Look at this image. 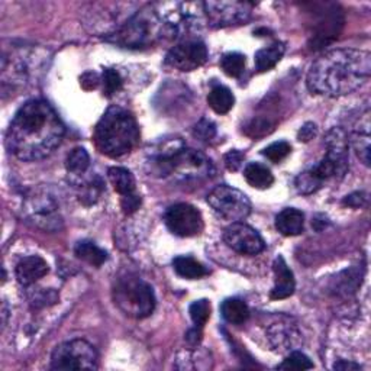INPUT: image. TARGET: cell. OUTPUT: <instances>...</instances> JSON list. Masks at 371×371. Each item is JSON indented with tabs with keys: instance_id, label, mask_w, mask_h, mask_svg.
Instances as JSON below:
<instances>
[{
	"instance_id": "cell-1",
	"label": "cell",
	"mask_w": 371,
	"mask_h": 371,
	"mask_svg": "<svg viewBox=\"0 0 371 371\" xmlns=\"http://www.w3.org/2000/svg\"><path fill=\"white\" fill-rule=\"evenodd\" d=\"M66 126L54 108L42 99L26 102L12 119L6 146L21 161H39L61 144Z\"/></svg>"
},
{
	"instance_id": "cell-2",
	"label": "cell",
	"mask_w": 371,
	"mask_h": 371,
	"mask_svg": "<svg viewBox=\"0 0 371 371\" xmlns=\"http://www.w3.org/2000/svg\"><path fill=\"white\" fill-rule=\"evenodd\" d=\"M371 56L355 49H337L320 56L306 76L308 88L319 96L340 98L360 88L370 78Z\"/></svg>"
},
{
	"instance_id": "cell-3",
	"label": "cell",
	"mask_w": 371,
	"mask_h": 371,
	"mask_svg": "<svg viewBox=\"0 0 371 371\" xmlns=\"http://www.w3.org/2000/svg\"><path fill=\"white\" fill-rule=\"evenodd\" d=\"M139 141V128L131 112L121 106H111L95 129L98 150L112 158L131 153Z\"/></svg>"
},
{
	"instance_id": "cell-4",
	"label": "cell",
	"mask_w": 371,
	"mask_h": 371,
	"mask_svg": "<svg viewBox=\"0 0 371 371\" xmlns=\"http://www.w3.org/2000/svg\"><path fill=\"white\" fill-rule=\"evenodd\" d=\"M153 171L160 177L196 178L210 174V161L199 151L186 148L181 144L167 146L163 153L153 158Z\"/></svg>"
},
{
	"instance_id": "cell-5",
	"label": "cell",
	"mask_w": 371,
	"mask_h": 371,
	"mask_svg": "<svg viewBox=\"0 0 371 371\" xmlns=\"http://www.w3.org/2000/svg\"><path fill=\"white\" fill-rule=\"evenodd\" d=\"M161 36H164V24L160 14L153 6H146L135 12L108 41L123 49L138 50L154 45Z\"/></svg>"
},
{
	"instance_id": "cell-6",
	"label": "cell",
	"mask_w": 371,
	"mask_h": 371,
	"mask_svg": "<svg viewBox=\"0 0 371 371\" xmlns=\"http://www.w3.org/2000/svg\"><path fill=\"white\" fill-rule=\"evenodd\" d=\"M115 305L129 317L144 319L156 309V295L153 288L132 274L119 277L113 288Z\"/></svg>"
},
{
	"instance_id": "cell-7",
	"label": "cell",
	"mask_w": 371,
	"mask_h": 371,
	"mask_svg": "<svg viewBox=\"0 0 371 371\" xmlns=\"http://www.w3.org/2000/svg\"><path fill=\"white\" fill-rule=\"evenodd\" d=\"M51 368L60 371L96 370L98 352L84 340H71L60 344L51 355Z\"/></svg>"
},
{
	"instance_id": "cell-8",
	"label": "cell",
	"mask_w": 371,
	"mask_h": 371,
	"mask_svg": "<svg viewBox=\"0 0 371 371\" xmlns=\"http://www.w3.org/2000/svg\"><path fill=\"white\" fill-rule=\"evenodd\" d=\"M208 203L219 218L232 223L244 220L251 212V202L247 195L226 184L218 186L209 193Z\"/></svg>"
},
{
	"instance_id": "cell-9",
	"label": "cell",
	"mask_w": 371,
	"mask_h": 371,
	"mask_svg": "<svg viewBox=\"0 0 371 371\" xmlns=\"http://www.w3.org/2000/svg\"><path fill=\"white\" fill-rule=\"evenodd\" d=\"M203 18V4H177L170 14L161 16L164 34L176 39L183 38V41H188L186 36H190L202 29Z\"/></svg>"
},
{
	"instance_id": "cell-10",
	"label": "cell",
	"mask_w": 371,
	"mask_h": 371,
	"mask_svg": "<svg viewBox=\"0 0 371 371\" xmlns=\"http://www.w3.org/2000/svg\"><path fill=\"white\" fill-rule=\"evenodd\" d=\"M250 2H205L203 12L212 28H226L247 22L253 14Z\"/></svg>"
},
{
	"instance_id": "cell-11",
	"label": "cell",
	"mask_w": 371,
	"mask_h": 371,
	"mask_svg": "<svg viewBox=\"0 0 371 371\" xmlns=\"http://www.w3.org/2000/svg\"><path fill=\"white\" fill-rule=\"evenodd\" d=\"M166 225L171 234L180 238L200 235L203 230L202 213L189 203H177L167 209Z\"/></svg>"
},
{
	"instance_id": "cell-12",
	"label": "cell",
	"mask_w": 371,
	"mask_h": 371,
	"mask_svg": "<svg viewBox=\"0 0 371 371\" xmlns=\"http://www.w3.org/2000/svg\"><path fill=\"white\" fill-rule=\"evenodd\" d=\"M25 210L28 213V219L34 222L36 226L54 230L60 228L61 219L57 213V202L54 198L45 190H34L25 203Z\"/></svg>"
},
{
	"instance_id": "cell-13",
	"label": "cell",
	"mask_w": 371,
	"mask_h": 371,
	"mask_svg": "<svg viewBox=\"0 0 371 371\" xmlns=\"http://www.w3.org/2000/svg\"><path fill=\"white\" fill-rule=\"evenodd\" d=\"M208 61V49L199 39L181 41L168 51L166 57V64L180 70L193 71L202 67Z\"/></svg>"
},
{
	"instance_id": "cell-14",
	"label": "cell",
	"mask_w": 371,
	"mask_h": 371,
	"mask_svg": "<svg viewBox=\"0 0 371 371\" xmlns=\"http://www.w3.org/2000/svg\"><path fill=\"white\" fill-rule=\"evenodd\" d=\"M225 244L243 255H257L265 250V243L258 232L247 223L234 222L223 232Z\"/></svg>"
},
{
	"instance_id": "cell-15",
	"label": "cell",
	"mask_w": 371,
	"mask_h": 371,
	"mask_svg": "<svg viewBox=\"0 0 371 371\" xmlns=\"http://www.w3.org/2000/svg\"><path fill=\"white\" fill-rule=\"evenodd\" d=\"M325 160H328L337 173L338 178H342L348 171V148L350 139L342 128H332L325 135Z\"/></svg>"
},
{
	"instance_id": "cell-16",
	"label": "cell",
	"mask_w": 371,
	"mask_h": 371,
	"mask_svg": "<svg viewBox=\"0 0 371 371\" xmlns=\"http://www.w3.org/2000/svg\"><path fill=\"white\" fill-rule=\"evenodd\" d=\"M267 340L274 351L290 352L302 344V334L296 323L290 319H285L271 325L267 330Z\"/></svg>"
},
{
	"instance_id": "cell-17",
	"label": "cell",
	"mask_w": 371,
	"mask_h": 371,
	"mask_svg": "<svg viewBox=\"0 0 371 371\" xmlns=\"http://www.w3.org/2000/svg\"><path fill=\"white\" fill-rule=\"evenodd\" d=\"M273 270L275 278H274V288L270 292V298L273 300H282L290 298L295 293L296 282L292 270L289 268V265L286 264L282 255H278L274 260Z\"/></svg>"
},
{
	"instance_id": "cell-18",
	"label": "cell",
	"mask_w": 371,
	"mask_h": 371,
	"mask_svg": "<svg viewBox=\"0 0 371 371\" xmlns=\"http://www.w3.org/2000/svg\"><path fill=\"white\" fill-rule=\"evenodd\" d=\"M50 268L46 261L39 255H29L22 258L16 265V278L22 286H31L39 278L49 274Z\"/></svg>"
},
{
	"instance_id": "cell-19",
	"label": "cell",
	"mask_w": 371,
	"mask_h": 371,
	"mask_svg": "<svg viewBox=\"0 0 371 371\" xmlns=\"http://www.w3.org/2000/svg\"><path fill=\"white\" fill-rule=\"evenodd\" d=\"M351 144L354 147V151L357 157L361 160V163L368 167L370 166V113L368 111L362 115L360 119V125L355 126Z\"/></svg>"
},
{
	"instance_id": "cell-20",
	"label": "cell",
	"mask_w": 371,
	"mask_h": 371,
	"mask_svg": "<svg viewBox=\"0 0 371 371\" xmlns=\"http://www.w3.org/2000/svg\"><path fill=\"white\" fill-rule=\"evenodd\" d=\"M275 228L285 237L300 235L305 229V215L295 208L283 209L275 218Z\"/></svg>"
},
{
	"instance_id": "cell-21",
	"label": "cell",
	"mask_w": 371,
	"mask_h": 371,
	"mask_svg": "<svg viewBox=\"0 0 371 371\" xmlns=\"http://www.w3.org/2000/svg\"><path fill=\"white\" fill-rule=\"evenodd\" d=\"M285 44L283 42H274L263 50H258L255 53V68L258 73H265L274 68L278 61H280L285 56Z\"/></svg>"
},
{
	"instance_id": "cell-22",
	"label": "cell",
	"mask_w": 371,
	"mask_h": 371,
	"mask_svg": "<svg viewBox=\"0 0 371 371\" xmlns=\"http://www.w3.org/2000/svg\"><path fill=\"white\" fill-rule=\"evenodd\" d=\"M173 267L180 277L188 278V280H198V278H202L209 274L208 268L193 257H176L173 260Z\"/></svg>"
},
{
	"instance_id": "cell-23",
	"label": "cell",
	"mask_w": 371,
	"mask_h": 371,
	"mask_svg": "<svg viewBox=\"0 0 371 371\" xmlns=\"http://www.w3.org/2000/svg\"><path fill=\"white\" fill-rule=\"evenodd\" d=\"M220 313L223 319L232 325H243L250 317V309L247 303L241 299L230 298L223 300L220 306Z\"/></svg>"
},
{
	"instance_id": "cell-24",
	"label": "cell",
	"mask_w": 371,
	"mask_h": 371,
	"mask_svg": "<svg viewBox=\"0 0 371 371\" xmlns=\"http://www.w3.org/2000/svg\"><path fill=\"white\" fill-rule=\"evenodd\" d=\"M208 103L209 106L219 115L228 113L232 108H234L235 98L232 95V91L225 86H215L208 95Z\"/></svg>"
},
{
	"instance_id": "cell-25",
	"label": "cell",
	"mask_w": 371,
	"mask_h": 371,
	"mask_svg": "<svg viewBox=\"0 0 371 371\" xmlns=\"http://www.w3.org/2000/svg\"><path fill=\"white\" fill-rule=\"evenodd\" d=\"M244 177L251 188L264 190L268 189L270 186L274 183V177L265 166L260 163H250L244 170Z\"/></svg>"
},
{
	"instance_id": "cell-26",
	"label": "cell",
	"mask_w": 371,
	"mask_h": 371,
	"mask_svg": "<svg viewBox=\"0 0 371 371\" xmlns=\"http://www.w3.org/2000/svg\"><path fill=\"white\" fill-rule=\"evenodd\" d=\"M108 177L113 189L121 196H128L135 193V178L132 173L123 167H112L108 171Z\"/></svg>"
},
{
	"instance_id": "cell-27",
	"label": "cell",
	"mask_w": 371,
	"mask_h": 371,
	"mask_svg": "<svg viewBox=\"0 0 371 371\" xmlns=\"http://www.w3.org/2000/svg\"><path fill=\"white\" fill-rule=\"evenodd\" d=\"M74 253L80 260L88 263L90 265H95V267H101L108 260L106 251L99 248L95 243H91V241L77 243Z\"/></svg>"
},
{
	"instance_id": "cell-28",
	"label": "cell",
	"mask_w": 371,
	"mask_h": 371,
	"mask_svg": "<svg viewBox=\"0 0 371 371\" xmlns=\"http://www.w3.org/2000/svg\"><path fill=\"white\" fill-rule=\"evenodd\" d=\"M323 183L325 181L316 174V171L312 167L296 177L295 186H296V190L300 195H312L322 188Z\"/></svg>"
},
{
	"instance_id": "cell-29",
	"label": "cell",
	"mask_w": 371,
	"mask_h": 371,
	"mask_svg": "<svg viewBox=\"0 0 371 371\" xmlns=\"http://www.w3.org/2000/svg\"><path fill=\"white\" fill-rule=\"evenodd\" d=\"M88 166H90L88 153L81 147L71 150L66 158V168L68 173H71L74 176L84 174L87 171Z\"/></svg>"
},
{
	"instance_id": "cell-30",
	"label": "cell",
	"mask_w": 371,
	"mask_h": 371,
	"mask_svg": "<svg viewBox=\"0 0 371 371\" xmlns=\"http://www.w3.org/2000/svg\"><path fill=\"white\" fill-rule=\"evenodd\" d=\"M245 56L240 53H228L220 60V67L229 77H240L245 70Z\"/></svg>"
},
{
	"instance_id": "cell-31",
	"label": "cell",
	"mask_w": 371,
	"mask_h": 371,
	"mask_svg": "<svg viewBox=\"0 0 371 371\" xmlns=\"http://www.w3.org/2000/svg\"><path fill=\"white\" fill-rule=\"evenodd\" d=\"M278 370H310L313 362L300 351H290V354L277 365Z\"/></svg>"
},
{
	"instance_id": "cell-32",
	"label": "cell",
	"mask_w": 371,
	"mask_h": 371,
	"mask_svg": "<svg viewBox=\"0 0 371 371\" xmlns=\"http://www.w3.org/2000/svg\"><path fill=\"white\" fill-rule=\"evenodd\" d=\"M189 313H190L193 323L196 325L198 328L202 330L210 317V303H209V300H206V299L196 300L195 303H192Z\"/></svg>"
},
{
	"instance_id": "cell-33",
	"label": "cell",
	"mask_w": 371,
	"mask_h": 371,
	"mask_svg": "<svg viewBox=\"0 0 371 371\" xmlns=\"http://www.w3.org/2000/svg\"><path fill=\"white\" fill-rule=\"evenodd\" d=\"M102 83H103V93L108 98L113 96L116 91H119L122 88V84H123L121 74L113 68H105L103 76H102Z\"/></svg>"
},
{
	"instance_id": "cell-34",
	"label": "cell",
	"mask_w": 371,
	"mask_h": 371,
	"mask_svg": "<svg viewBox=\"0 0 371 371\" xmlns=\"http://www.w3.org/2000/svg\"><path fill=\"white\" fill-rule=\"evenodd\" d=\"M290 151H292V147H290L289 143L278 141V143H274V144L268 146L263 151V156L267 157L273 163H280L282 160H285L290 154Z\"/></svg>"
},
{
	"instance_id": "cell-35",
	"label": "cell",
	"mask_w": 371,
	"mask_h": 371,
	"mask_svg": "<svg viewBox=\"0 0 371 371\" xmlns=\"http://www.w3.org/2000/svg\"><path fill=\"white\" fill-rule=\"evenodd\" d=\"M193 133H195L196 138L200 139V141L208 143L216 135V126H215V123L212 121L203 118V119H200L196 123V126L193 129Z\"/></svg>"
},
{
	"instance_id": "cell-36",
	"label": "cell",
	"mask_w": 371,
	"mask_h": 371,
	"mask_svg": "<svg viewBox=\"0 0 371 371\" xmlns=\"http://www.w3.org/2000/svg\"><path fill=\"white\" fill-rule=\"evenodd\" d=\"M244 158L245 156L238 151V150H230L229 153L225 154L223 157V161H225V166L229 171H238L244 163Z\"/></svg>"
},
{
	"instance_id": "cell-37",
	"label": "cell",
	"mask_w": 371,
	"mask_h": 371,
	"mask_svg": "<svg viewBox=\"0 0 371 371\" xmlns=\"http://www.w3.org/2000/svg\"><path fill=\"white\" fill-rule=\"evenodd\" d=\"M122 209L126 215L133 213L136 209H139L141 206V196H138L136 193L128 195V196H122Z\"/></svg>"
},
{
	"instance_id": "cell-38",
	"label": "cell",
	"mask_w": 371,
	"mask_h": 371,
	"mask_svg": "<svg viewBox=\"0 0 371 371\" xmlns=\"http://www.w3.org/2000/svg\"><path fill=\"white\" fill-rule=\"evenodd\" d=\"M316 133H317L316 125H315L313 122H306V123L300 128V131H299V133H298V139H299L300 143H309L310 139H313V138L316 136Z\"/></svg>"
},
{
	"instance_id": "cell-39",
	"label": "cell",
	"mask_w": 371,
	"mask_h": 371,
	"mask_svg": "<svg viewBox=\"0 0 371 371\" xmlns=\"http://www.w3.org/2000/svg\"><path fill=\"white\" fill-rule=\"evenodd\" d=\"M365 202H367L365 195L360 193V192L358 193H352V195H350V196H347L344 199V205H347L350 208H361V206L365 205Z\"/></svg>"
},
{
	"instance_id": "cell-40",
	"label": "cell",
	"mask_w": 371,
	"mask_h": 371,
	"mask_svg": "<svg viewBox=\"0 0 371 371\" xmlns=\"http://www.w3.org/2000/svg\"><path fill=\"white\" fill-rule=\"evenodd\" d=\"M332 368H334V370H338V371H357V370H361L360 364H355V362L347 361V360H340V361H337Z\"/></svg>"
},
{
	"instance_id": "cell-41",
	"label": "cell",
	"mask_w": 371,
	"mask_h": 371,
	"mask_svg": "<svg viewBox=\"0 0 371 371\" xmlns=\"http://www.w3.org/2000/svg\"><path fill=\"white\" fill-rule=\"evenodd\" d=\"M188 341L192 344V345H198L199 342H200V340H202V332H200V328H195V330H190L189 332H188Z\"/></svg>"
}]
</instances>
